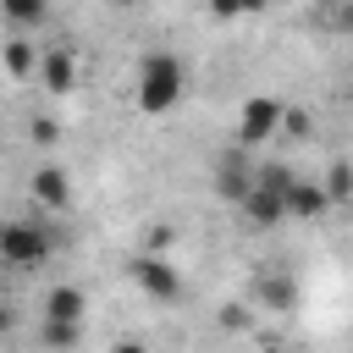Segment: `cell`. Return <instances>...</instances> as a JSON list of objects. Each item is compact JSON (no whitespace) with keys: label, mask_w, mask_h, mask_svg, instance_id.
<instances>
[{"label":"cell","mask_w":353,"mask_h":353,"mask_svg":"<svg viewBox=\"0 0 353 353\" xmlns=\"http://www.w3.org/2000/svg\"><path fill=\"white\" fill-rule=\"evenodd\" d=\"M188 94V61L176 50H149L132 72V105L143 116H171Z\"/></svg>","instance_id":"obj_1"},{"label":"cell","mask_w":353,"mask_h":353,"mask_svg":"<svg viewBox=\"0 0 353 353\" xmlns=\"http://www.w3.org/2000/svg\"><path fill=\"white\" fill-rule=\"evenodd\" d=\"M287 182H292V171L287 165H276V160H265V165H254V188L243 193V221L248 226H281L287 221Z\"/></svg>","instance_id":"obj_2"},{"label":"cell","mask_w":353,"mask_h":353,"mask_svg":"<svg viewBox=\"0 0 353 353\" xmlns=\"http://www.w3.org/2000/svg\"><path fill=\"white\" fill-rule=\"evenodd\" d=\"M50 254H55V237L44 232V221L22 215V221H6V226H0V265H11V270H39Z\"/></svg>","instance_id":"obj_3"},{"label":"cell","mask_w":353,"mask_h":353,"mask_svg":"<svg viewBox=\"0 0 353 353\" xmlns=\"http://www.w3.org/2000/svg\"><path fill=\"white\" fill-rule=\"evenodd\" d=\"M281 116H287V105H281L276 94H248L243 110H237V149L248 154V149H259L265 138H276V132H281Z\"/></svg>","instance_id":"obj_4"},{"label":"cell","mask_w":353,"mask_h":353,"mask_svg":"<svg viewBox=\"0 0 353 353\" xmlns=\"http://www.w3.org/2000/svg\"><path fill=\"white\" fill-rule=\"evenodd\" d=\"M132 281H138L143 298H154V303H176V298H182V270H176V259H165V254H138V259H132Z\"/></svg>","instance_id":"obj_5"},{"label":"cell","mask_w":353,"mask_h":353,"mask_svg":"<svg viewBox=\"0 0 353 353\" xmlns=\"http://www.w3.org/2000/svg\"><path fill=\"white\" fill-rule=\"evenodd\" d=\"M331 199L320 188V176H292L287 182V221H325Z\"/></svg>","instance_id":"obj_6"},{"label":"cell","mask_w":353,"mask_h":353,"mask_svg":"<svg viewBox=\"0 0 353 353\" xmlns=\"http://www.w3.org/2000/svg\"><path fill=\"white\" fill-rule=\"evenodd\" d=\"M39 83H44L50 94H72V88H77V55H72L66 44H44V50H39Z\"/></svg>","instance_id":"obj_7"},{"label":"cell","mask_w":353,"mask_h":353,"mask_svg":"<svg viewBox=\"0 0 353 353\" xmlns=\"http://www.w3.org/2000/svg\"><path fill=\"white\" fill-rule=\"evenodd\" d=\"M83 314H88V292H83V287L61 281V287L44 292V320H50V325H83Z\"/></svg>","instance_id":"obj_8"},{"label":"cell","mask_w":353,"mask_h":353,"mask_svg":"<svg viewBox=\"0 0 353 353\" xmlns=\"http://www.w3.org/2000/svg\"><path fill=\"white\" fill-rule=\"evenodd\" d=\"M254 188V165L243 160V149H232L226 160H215V193L226 204H243V193Z\"/></svg>","instance_id":"obj_9"},{"label":"cell","mask_w":353,"mask_h":353,"mask_svg":"<svg viewBox=\"0 0 353 353\" xmlns=\"http://www.w3.org/2000/svg\"><path fill=\"white\" fill-rule=\"evenodd\" d=\"M28 193H33V204H44L50 215H61V210L72 204V182H66V171H61V165H39V171H33V182H28Z\"/></svg>","instance_id":"obj_10"},{"label":"cell","mask_w":353,"mask_h":353,"mask_svg":"<svg viewBox=\"0 0 353 353\" xmlns=\"http://www.w3.org/2000/svg\"><path fill=\"white\" fill-rule=\"evenodd\" d=\"M254 298H259L265 309H292V303H298V281L281 276V270H265V276L254 281Z\"/></svg>","instance_id":"obj_11"},{"label":"cell","mask_w":353,"mask_h":353,"mask_svg":"<svg viewBox=\"0 0 353 353\" xmlns=\"http://www.w3.org/2000/svg\"><path fill=\"white\" fill-rule=\"evenodd\" d=\"M0 17H6L11 28H39V22L50 17V6H44V0H6Z\"/></svg>","instance_id":"obj_12"},{"label":"cell","mask_w":353,"mask_h":353,"mask_svg":"<svg viewBox=\"0 0 353 353\" xmlns=\"http://www.w3.org/2000/svg\"><path fill=\"white\" fill-rule=\"evenodd\" d=\"M320 188H325L331 210H336V204H347V199H353V165H347V160H331V171H325V182H320Z\"/></svg>","instance_id":"obj_13"},{"label":"cell","mask_w":353,"mask_h":353,"mask_svg":"<svg viewBox=\"0 0 353 353\" xmlns=\"http://www.w3.org/2000/svg\"><path fill=\"white\" fill-rule=\"evenodd\" d=\"M0 55H6V72H11V77H28V72H39V50H33V44H22V39H11Z\"/></svg>","instance_id":"obj_14"},{"label":"cell","mask_w":353,"mask_h":353,"mask_svg":"<svg viewBox=\"0 0 353 353\" xmlns=\"http://www.w3.org/2000/svg\"><path fill=\"white\" fill-rule=\"evenodd\" d=\"M77 336H83V325H39V342L50 347V353H66V347H77Z\"/></svg>","instance_id":"obj_15"},{"label":"cell","mask_w":353,"mask_h":353,"mask_svg":"<svg viewBox=\"0 0 353 353\" xmlns=\"http://www.w3.org/2000/svg\"><path fill=\"white\" fill-rule=\"evenodd\" d=\"M320 17H325V22H336V28H353V6H325Z\"/></svg>","instance_id":"obj_16"},{"label":"cell","mask_w":353,"mask_h":353,"mask_svg":"<svg viewBox=\"0 0 353 353\" xmlns=\"http://www.w3.org/2000/svg\"><path fill=\"white\" fill-rule=\"evenodd\" d=\"M33 138H39V143H55L61 127H55V121H33Z\"/></svg>","instance_id":"obj_17"},{"label":"cell","mask_w":353,"mask_h":353,"mask_svg":"<svg viewBox=\"0 0 353 353\" xmlns=\"http://www.w3.org/2000/svg\"><path fill=\"white\" fill-rule=\"evenodd\" d=\"M11 325H17V314H11V309H6V303H0V336H6V331H11Z\"/></svg>","instance_id":"obj_18"},{"label":"cell","mask_w":353,"mask_h":353,"mask_svg":"<svg viewBox=\"0 0 353 353\" xmlns=\"http://www.w3.org/2000/svg\"><path fill=\"white\" fill-rule=\"evenodd\" d=\"M116 353H149L143 342H116Z\"/></svg>","instance_id":"obj_19"}]
</instances>
